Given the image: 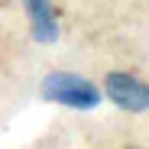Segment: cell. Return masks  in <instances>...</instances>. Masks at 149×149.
<instances>
[{
	"instance_id": "1",
	"label": "cell",
	"mask_w": 149,
	"mask_h": 149,
	"mask_svg": "<svg viewBox=\"0 0 149 149\" xmlns=\"http://www.w3.org/2000/svg\"><path fill=\"white\" fill-rule=\"evenodd\" d=\"M42 94L49 101H58L65 107H78V110H91L101 104V91H97L91 81L78 78V74H65V71H55L42 81Z\"/></svg>"
},
{
	"instance_id": "2",
	"label": "cell",
	"mask_w": 149,
	"mask_h": 149,
	"mask_svg": "<svg viewBox=\"0 0 149 149\" xmlns=\"http://www.w3.org/2000/svg\"><path fill=\"white\" fill-rule=\"evenodd\" d=\"M107 97L130 110V113H139V110H149V88L136 78H130V74H110L107 78Z\"/></svg>"
},
{
	"instance_id": "3",
	"label": "cell",
	"mask_w": 149,
	"mask_h": 149,
	"mask_svg": "<svg viewBox=\"0 0 149 149\" xmlns=\"http://www.w3.org/2000/svg\"><path fill=\"white\" fill-rule=\"evenodd\" d=\"M26 10L33 19V33L39 42H55L58 36V23H55V10L49 0H26Z\"/></svg>"
}]
</instances>
